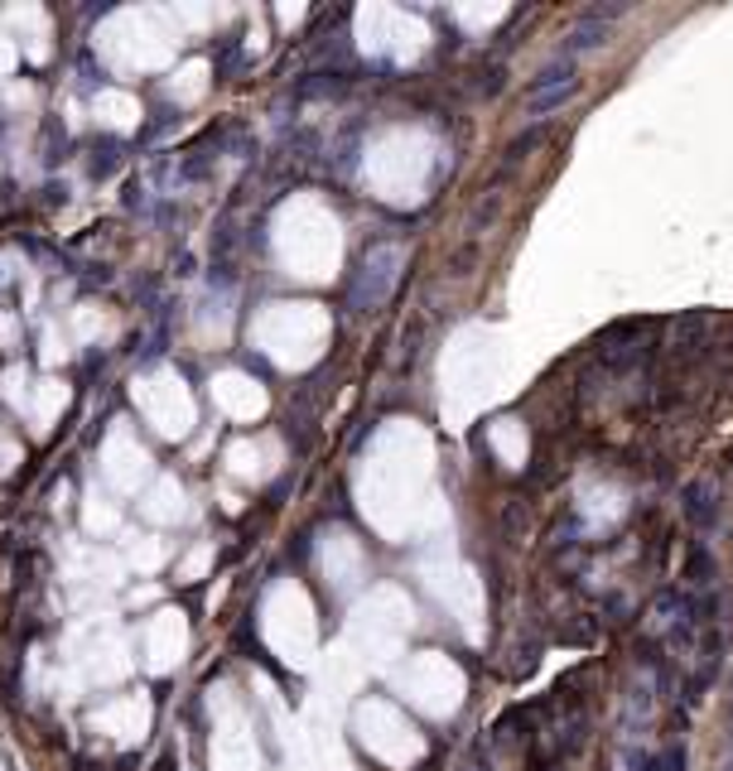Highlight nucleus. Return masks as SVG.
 Listing matches in <instances>:
<instances>
[{
	"instance_id": "1",
	"label": "nucleus",
	"mask_w": 733,
	"mask_h": 771,
	"mask_svg": "<svg viewBox=\"0 0 733 771\" xmlns=\"http://www.w3.org/2000/svg\"><path fill=\"white\" fill-rule=\"evenodd\" d=\"M362 723H366V737H372V747H376L382 757H392V762H410V757L420 753V743L406 733V723L396 719L392 709H366Z\"/></svg>"
},
{
	"instance_id": "2",
	"label": "nucleus",
	"mask_w": 733,
	"mask_h": 771,
	"mask_svg": "<svg viewBox=\"0 0 733 771\" xmlns=\"http://www.w3.org/2000/svg\"><path fill=\"white\" fill-rule=\"evenodd\" d=\"M410 685H415V695L425 709H435V713H449L454 704H459V675H454L444 661H425L410 675Z\"/></svg>"
}]
</instances>
